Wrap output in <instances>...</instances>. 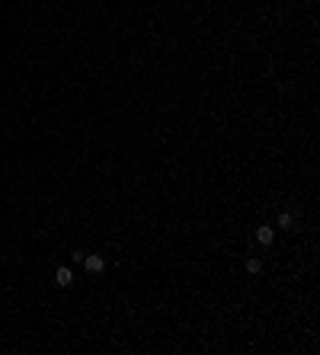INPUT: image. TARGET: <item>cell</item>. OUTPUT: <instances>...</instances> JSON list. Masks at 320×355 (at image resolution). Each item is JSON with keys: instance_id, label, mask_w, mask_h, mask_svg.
Listing matches in <instances>:
<instances>
[{"instance_id": "6da1fadb", "label": "cell", "mask_w": 320, "mask_h": 355, "mask_svg": "<svg viewBox=\"0 0 320 355\" xmlns=\"http://www.w3.org/2000/svg\"><path fill=\"white\" fill-rule=\"evenodd\" d=\"M84 269L90 272V275H103V272H106V259H103V256H84Z\"/></svg>"}, {"instance_id": "7a4b0ae2", "label": "cell", "mask_w": 320, "mask_h": 355, "mask_svg": "<svg viewBox=\"0 0 320 355\" xmlns=\"http://www.w3.org/2000/svg\"><path fill=\"white\" fill-rule=\"evenodd\" d=\"M71 282H74V272H71V266H61V269L54 272V285H58V288H71Z\"/></svg>"}, {"instance_id": "3957f363", "label": "cell", "mask_w": 320, "mask_h": 355, "mask_svg": "<svg viewBox=\"0 0 320 355\" xmlns=\"http://www.w3.org/2000/svg\"><path fill=\"white\" fill-rule=\"evenodd\" d=\"M256 240L263 243V247H269V243L275 240V231L269 227V224H263V227H256Z\"/></svg>"}, {"instance_id": "277c9868", "label": "cell", "mask_w": 320, "mask_h": 355, "mask_svg": "<svg viewBox=\"0 0 320 355\" xmlns=\"http://www.w3.org/2000/svg\"><path fill=\"white\" fill-rule=\"evenodd\" d=\"M247 272H250V275H256V272H263V259H256V256H250V259H247Z\"/></svg>"}, {"instance_id": "5b68a950", "label": "cell", "mask_w": 320, "mask_h": 355, "mask_svg": "<svg viewBox=\"0 0 320 355\" xmlns=\"http://www.w3.org/2000/svg\"><path fill=\"white\" fill-rule=\"evenodd\" d=\"M291 224H295V215H291V211H282V215H279V227H282V231H288Z\"/></svg>"}]
</instances>
